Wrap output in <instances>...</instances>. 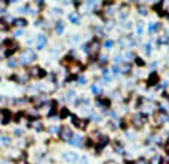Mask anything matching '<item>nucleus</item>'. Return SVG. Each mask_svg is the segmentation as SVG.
I'll list each match as a JSON object with an SVG mask.
<instances>
[{
    "mask_svg": "<svg viewBox=\"0 0 169 164\" xmlns=\"http://www.w3.org/2000/svg\"><path fill=\"white\" fill-rule=\"evenodd\" d=\"M45 72H43V69H40V67H34L33 69V76H39V78H42V76H45Z\"/></svg>",
    "mask_w": 169,
    "mask_h": 164,
    "instance_id": "obj_3",
    "label": "nucleus"
},
{
    "mask_svg": "<svg viewBox=\"0 0 169 164\" xmlns=\"http://www.w3.org/2000/svg\"><path fill=\"white\" fill-rule=\"evenodd\" d=\"M160 163H162V158L159 155H154L151 158V161H150V164H160Z\"/></svg>",
    "mask_w": 169,
    "mask_h": 164,
    "instance_id": "obj_4",
    "label": "nucleus"
},
{
    "mask_svg": "<svg viewBox=\"0 0 169 164\" xmlns=\"http://www.w3.org/2000/svg\"><path fill=\"white\" fill-rule=\"evenodd\" d=\"M61 137H62V140H70V139L73 137V131L67 127H64L62 131H61Z\"/></svg>",
    "mask_w": 169,
    "mask_h": 164,
    "instance_id": "obj_1",
    "label": "nucleus"
},
{
    "mask_svg": "<svg viewBox=\"0 0 169 164\" xmlns=\"http://www.w3.org/2000/svg\"><path fill=\"white\" fill-rule=\"evenodd\" d=\"M0 29H2V30H6L8 29V26H6L5 21H0Z\"/></svg>",
    "mask_w": 169,
    "mask_h": 164,
    "instance_id": "obj_7",
    "label": "nucleus"
},
{
    "mask_svg": "<svg viewBox=\"0 0 169 164\" xmlns=\"http://www.w3.org/2000/svg\"><path fill=\"white\" fill-rule=\"evenodd\" d=\"M17 164H27V161H25V160H21V161H18Z\"/></svg>",
    "mask_w": 169,
    "mask_h": 164,
    "instance_id": "obj_9",
    "label": "nucleus"
},
{
    "mask_svg": "<svg viewBox=\"0 0 169 164\" xmlns=\"http://www.w3.org/2000/svg\"><path fill=\"white\" fill-rule=\"evenodd\" d=\"M15 22H17V26H19V27H21V26H25V24H27V21H25V20H17Z\"/></svg>",
    "mask_w": 169,
    "mask_h": 164,
    "instance_id": "obj_5",
    "label": "nucleus"
},
{
    "mask_svg": "<svg viewBox=\"0 0 169 164\" xmlns=\"http://www.w3.org/2000/svg\"><path fill=\"white\" fill-rule=\"evenodd\" d=\"M132 122L137 125V127H141V125L146 122V117H144V115H135V117L132 118Z\"/></svg>",
    "mask_w": 169,
    "mask_h": 164,
    "instance_id": "obj_2",
    "label": "nucleus"
},
{
    "mask_svg": "<svg viewBox=\"0 0 169 164\" xmlns=\"http://www.w3.org/2000/svg\"><path fill=\"white\" fill-rule=\"evenodd\" d=\"M137 164H147V161H146L144 158H142V157H141V158H138V161H137Z\"/></svg>",
    "mask_w": 169,
    "mask_h": 164,
    "instance_id": "obj_8",
    "label": "nucleus"
},
{
    "mask_svg": "<svg viewBox=\"0 0 169 164\" xmlns=\"http://www.w3.org/2000/svg\"><path fill=\"white\" fill-rule=\"evenodd\" d=\"M70 20L74 21V22H79V17H77V15H73V14L70 15Z\"/></svg>",
    "mask_w": 169,
    "mask_h": 164,
    "instance_id": "obj_6",
    "label": "nucleus"
},
{
    "mask_svg": "<svg viewBox=\"0 0 169 164\" xmlns=\"http://www.w3.org/2000/svg\"><path fill=\"white\" fill-rule=\"evenodd\" d=\"M106 164H117V163H116V161H107Z\"/></svg>",
    "mask_w": 169,
    "mask_h": 164,
    "instance_id": "obj_10",
    "label": "nucleus"
}]
</instances>
